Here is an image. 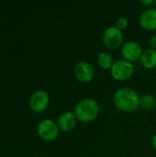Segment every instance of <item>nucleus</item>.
I'll return each instance as SVG.
<instances>
[{"instance_id": "nucleus-1", "label": "nucleus", "mask_w": 156, "mask_h": 157, "mask_svg": "<svg viewBox=\"0 0 156 157\" xmlns=\"http://www.w3.org/2000/svg\"><path fill=\"white\" fill-rule=\"evenodd\" d=\"M140 96L131 87H121L113 96L115 106L121 111L132 112L140 107Z\"/></svg>"}, {"instance_id": "nucleus-2", "label": "nucleus", "mask_w": 156, "mask_h": 157, "mask_svg": "<svg viewBox=\"0 0 156 157\" xmlns=\"http://www.w3.org/2000/svg\"><path fill=\"white\" fill-rule=\"evenodd\" d=\"M100 111L98 102L90 98L81 99L76 103L74 109V114L81 122H91L95 121Z\"/></svg>"}, {"instance_id": "nucleus-3", "label": "nucleus", "mask_w": 156, "mask_h": 157, "mask_svg": "<svg viewBox=\"0 0 156 157\" xmlns=\"http://www.w3.org/2000/svg\"><path fill=\"white\" fill-rule=\"evenodd\" d=\"M134 73V66L132 63L126 60H118L114 62L110 68L112 77L118 81H125L132 76Z\"/></svg>"}, {"instance_id": "nucleus-4", "label": "nucleus", "mask_w": 156, "mask_h": 157, "mask_svg": "<svg viewBox=\"0 0 156 157\" xmlns=\"http://www.w3.org/2000/svg\"><path fill=\"white\" fill-rule=\"evenodd\" d=\"M37 132L42 140L46 142H52L58 138L60 129L55 121L50 119H45L38 124Z\"/></svg>"}, {"instance_id": "nucleus-5", "label": "nucleus", "mask_w": 156, "mask_h": 157, "mask_svg": "<svg viewBox=\"0 0 156 157\" xmlns=\"http://www.w3.org/2000/svg\"><path fill=\"white\" fill-rule=\"evenodd\" d=\"M102 40L107 48L116 50L123 45V33L115 26H110L103 32Z\"/></svg>"}, {"instance_id": "nucleus-6", "label": "nucleus", "mask_w": 156, "mask_h": 157, "mask_svg": "<svg viewBox=\"0 0 156 157\" xmlns=\"http://www.w3.org/2000/svg\"><path fill=\"white\" fill-rule=\"evenodd\" d=\"M50 103V97L49 94L43 90V89H39L36 90L29 98V108L31 110L34 112H41L45 110Z\"/></svg>"}, {"instance_id": "nucleus-7", "label": "nucleus", "mask_w": 156, "mask_h": 157, "mask_svg": "<svg viewBox=\"0 0 156 157\" xmlns=\"http://www.w3.org/2000/svg\"><path fill=\"white\" fill-rule=\"evenodd\" d=\"M74 76L82 83H89L95 77V68L92 63L86 61L79 62L74 69Z\"/></svg>"}, {"instance_id": "nucleus-8", "label": "nucleus", "mask_w": 156, "mask_h": 157, "mask_svg": "<svg viewBox=\"0 0 156 157\" xmlns=\"http://www.w3.org/2000/svg\"><path fill=\"white\" fill-rule=\"evenodd\" d=\"M143 51L142 46L134 40H129L121 46V54L124 60L131 63L136 62L141 59Z\"/></svg>"}, {"instance_id": "nucleus-9", "label": "nucleus", "mask_w": 156, "mask_h": 157, "mask_svg": "<svg viewBox=\"0 0 156 157\" xmlns=\"http://www.w3.org/2000/svg\"><path fill=\"white\" fill-rule=\"evenodd\" d=\"M140 25L147 30L156 29V8H148L144 10L139 18Z\"/></svg>"}, {"instance_id": "nucleus-10", "label": "nucleus", "mask_w": 156, "mask_h": 157, "mask_svg": "<svg viewBox=\"0 0 156 157\" xmlns=\"http://www.w3.org/2000/svg\"><path fill=\"white\" fill-rule=\"evenodd\" d=\"M76 124V118L74 112L66 111L61 114L57 120V125L59 129L63 132L72 131Z\"/></svg>"}, {"instance_id": "nucleus-11", "label": "nucleus", "mask_w": 156, "mask_h": 157, "mask_svg": "<svg viewBox=\"0 0 156 157\" xmlns=\"http://www.w3.org/2000/svg\"><path fill=\"white\" fill-rule=\"evenodd\" d=\"M141 63L144 68L154 69L156 67V50L155 49H147L143 51L141 56Z\"/></svg>"}, {"instance_id": "nucleus-12", "label": "nucleus", "mask_w": 156, "mask_h": 157, "mask_svg": "<svg viewBox=\"0 0 156 157\" xmlns=\"http://www.w3.org/2000/svg\"><path fill=\"white\" fill-rule=\"evenodd\" d=\"M97 63L100 66V68H102L104 70H108V69L110 70L111 66L114 63L113 57L109 52H103L99 53L97 56Z\"/></svg>"}, {"instance_id": "nucleus-13", "label": "nucleus", "mask_w": 156, "mask_h": 157, "mask_svg": "<svg viewBox=\"0 0 156 157\" xmlns=\"http://www.w3.org/2000/svg\"><path fill=\"white\" fill-rule=\"evenodd\" d=\"M156 105L155 97L152 94H144L141 97L140 106L146 110L153 109Z\"/></svg>"}, {"instance_id": "nucleus-14", "label": "nucleus", "mask_w": 156, "mask_h": 157, "mask_svg": "<svg viewBox=\"0 0 156 157\" xmlns=\"http://www.w3.org/2000/svg\"><path fill=\"white\" fill-rule=\"evenodd\" d=\"M128 24H129V21H128V19L126 17H120L117 18V20L115 22V27L118 28L120 30H122V29H125L127 28Z\"/></svg>"}, {"instance_id": "nucleus-15", "label": "nucleus", "mask_w": 156, "mask_h": 157, "mask_svg": "<svg viewBox=\"0 0 156 157\" xmlns=\"http://www.w3.org/2000/svg\"><path fill=\"white\" fill-rule=\"evenodd\" d=\"M149 46L151 47V49H155L156 50V33L154 34L153 36H151V38L148 40Z\"/></svg>"}, {"instance_id": "nucleus-16", "label": "nucleus", "mask_w": 156, "mask_h": 157, "mask_svg": "<svg viewBox=\"0 0 156 157\" xmlns=\"http://www.w3.org/2000/svg\"><path fill=\"white\" fill-rule=\"evenodd\" d=\"M140 2L143 5H151L154 3V0H141Z\"/></svg>"}, {"instance_id": "nucleus-17", "label": "nucleus", "mask_w": 156, "mask_h": 157, "mask_svg": "<svg viewBox=\"0 0 156 157\" xmlns=\"http://www.w3.org/2000/svg\"><path fill=\"white\" fill-rule=\"evenodd\" d=\"M152 144L154 146V148L156 150V133L153 136V139H152Z\"/></svg>"}]
</instances>
